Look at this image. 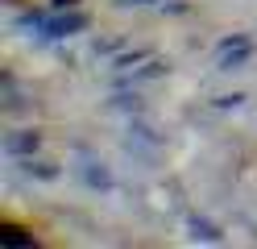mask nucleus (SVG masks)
<instances>
[{
  "label": "nucleus",
  "mask_w": 257,
  "mask_h": 249,
  "mask_svg": "<svg viewBox=\"0 0 257 249\" xmlns=\"http://www.w3.org/2000/svg\"><path fill=\"white\" fill-rule=\"evenodd\" d=\"M120 5H154V0H120Z\"/></svg>",
  "instance_id": "obj_7"
},
{
  "label": "nucleus",
  "mask_w": 257,
  "mask_h": 249,
  "mask_svg": "<svg viewBox=\"0 0 257 249\" xmlns=\"http://www.w3.org/2000/svg\"><path fill=\"white\" fill-rule=\"evenodd\" d=\"M75 5V0H54V9H71Z\"/></svg>",
  "instance_id": "obj_6"
},
{
  "label": "nucleus",
  "mask_w": 257,
  "mask_h": 249,
  "mask_svg": "<svg viewBox=\"0 0 257 249\" xmlns=\"http://www.w3.org/2000/svg\"><path fill=\"white\" fill-rule=\"evenodd\" d=\"M249 50H253V42L245 38V33H236V38L220 42V50H216V66H220V71H232V66H240V62L249 58Z\"/></svg>",
  "instance_id": "obj_2"
},
{
  "label": "nucleus",
  "mask_w": 257,
  "mask_h": 249,
  "mask_svg": "<svg viewBox=\"0 0 257 249\" xmlns=\"http://www.w3.org/2000/svg\"><path fill=\"white\" fill-rule=\"evenodd\" d=\"M191 228H195V237H203V241H220V232H216L212 224H199V220H195Z\"/></svg>",
  "instance_id": "obj_5"
},
{
  "label": "nucleus",
  "mask_w": 257,
  "mask_h": 249,
  "mask_svg": "<svg viewBox=\"0 0 257 249\" xmlns=\"http://www.w3.org/2000/svg\"><path fill=\"white\" fill-rule=\"evenodd\" d=\"M21 29H42L46 38H71V33H79V29H87V17L83 13H67V17H25L21 21Z\"/></svg>",
  "instance_id": "obj_1"
},
{
  "label": "nucleus",
  "mask_w": 257,
  "mask_h": 249,
  "mask_svg": "<svg viewBox=\"0 0 257 249\" xmlns=\"http://www.w3.org/2000/svg\"><path fill=\"white\" fill-rule=\"evenodd\" d=\"M38 133H9L5 137V154H13V158H21V154H34L38 149Z\"/></svg>",
  "instance_id": "obj_3"
},
{
  "label": "nucleus",
  "mask_w": 257,
  "mask_h": 249,
  "mask_svg": "<svg viewBox=\"0 0 257 249\" xmlns=\"http://www.w3.org/2000/svg\"><path fill=\"white\" fill-rule=\"evenodd\" d=\"M0 241H5V245H29V237H21V228H5Z\"/></svg>",
  "instance_id": "obj_4"
}]
</instances>
